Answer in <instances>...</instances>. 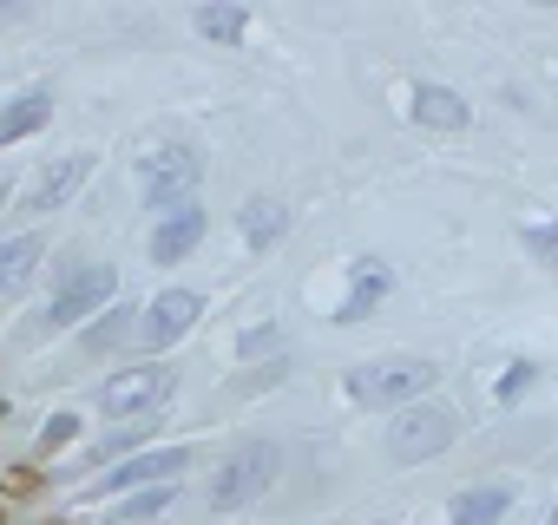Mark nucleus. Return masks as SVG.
I'll return each instance as SVG.
<instances>
[{
  "label": "nucleus",
  "instance_id": "1",
  "mask_svg": "<svg viewBox=\"0 0 558 525\" xmlns=\"http://www.w3.org/2000/svg\"><path fill=\"white\" fill-rule=\"evenodd\" d=\"M440 381V368L427 362V355H375V362H362V368H349V401H362V407H414V401H427V388Z\"/></svg>",
  "mask_w": 558,
  "mask_h": 525
},
{
  "label": "nucleus",
  "instance_id": "2",
  "mask_svg": "<svg viewBox=\"0 0 558 525\" xmlns=\"http://www.w3.org/2000/svg\"><path fill=\"white\" fill-rule=\"evenodd\" d=\"M276 473H283V447H276V440H243V447H230V453L217 460V473H210V512L256 505V499L276 486Z\"/></svg>",
  "mask_w": 558,
  "mask_h": 525
},
{
  "label": "nucleus",
  "instance_id": "3",
  "mask_svg": "<svg viewBox=\"0 0 558 525\" xmlns=\"http://www.w3.org/2000/svg\"><path fill=\"white\" fill-rule=\"evenodd\" d=\"M112 296H119V270H112V262H80V270L60 277L53 303L34 316V335H60V329H73L86 316H106Z\"/></svg>",
  "mask_w": 558,
  "mask_h": 525
},
{
  "label": "nucleus",
  "instance_id": "4",
  "mask_svg": "<svg viewBox=\"0 0 558 525\" xmlns=\"http://www.w3.org/2000/svg\"><path fill=\"white\" fill-rule=\"evenodd\" d=\"M204 184V158H197V145H184V138H171V145H158L145 164H138V197H145V210H184L191 204V191Z\"/></svg>",
  "mask_w": 558,
  "mask_h": 525
},
{
  "label": "nucleus",
  "instance_id": "5",
  "mask_svg": "<svg viewBox=\"0 0 558 525\" xmlns=\"http://www.w3.org/2000/svg\"><path fill=\"white\" fill-rule=\"evenodd\" d=\"M171 394H178V368H171V362H138V368H125V375H106L93 401H99V414H112V420H138V414H158Z\"/></svg>",
  "mask_w": 558,
  "mask_h": 525
},
{
  "label": "nucleus",
  "instance_id": "6",
  "mask_svg": "<svg viewBox=\"0 0 558 525\" xmlns=\"http://www.w3.org/2000/svg\"><path fill=\"white\" fill-rule=\"evenodd\" d=\"M453 440H460V420H453L440 401H414V407H401L395 427H388V460L421 466V460H440Z\"/></svg>",
  "mask_w": 558,
  "mask_h": 525
},
{
  "label": "nucleus",
  "instance_id": "7",
  "mask_svg": "<svg viewBox=\"0 0 558 525\" xmlns=\"http://www.w3.org/2000/svg\"><path fill=\"white\" fill-rule=\"evenodd\" d=\"M197 316H204V296H197V290H158V296L138 309V329H132V335L165 362V349L184 342V335L197 329Z\"/></svg>",
  "mask_w": 558,
  "mask_h": 525
},
{
  "label": "nucleus",
  "instance_id": "8",
  "mask_svg": "<svg viewBox=\"0 0 558 525\" xmlns=\"http://www.w3.org/2000/svg\"><path fill=\"white\" fill-rule=\"evenodd\" d=\"M93 151H66L60 164H40V178L21 191V217H53V210H66L80 191H86V178H93Z\"/></svg>",
  "mask_w": 558,
  "mask_h": 525
},
{
  "label": "nucleus",
  "instance_id": "9",
  "mask_svg": "<svg viewBox=\"0 0 558 525\" xmlns=\"http://www.w3.org/2000/svg\"><path fill=\"white\" fill-rule=\"evenodd\" d=\"M204 230H210V210L204 204H184V210H165L158 223H151V262H158V270H171V262H184L197 243H204Z\"/></svg>",
  "mask_w": 558,
  "mask_h": 525
},
{
  "label": "nucleus",
  "instance_id": "10",
  "mask_svg": "<svg viewBox=\"0 0 558 525\" xmlns=\"http://www.w3.org/2000/svg\"><path fill=\"white\" fill-rule=\"evenodd\" d=\"M184 466H191V447H158V453L119 460V466L106 473V492H151V486H171Z\"/></svg>",
  "mask_w": 558,
  "mask_h": 525
},
{
  "label": "nucleus",
  "instance_id": "11",
  "mask_svg": "<svg viewBox=\"0 0 558 525\" xmlns=\"http://www.w3.org/2000/svg\"><path fill=\"white\" fill-rule=\"evenodd\" d=\"M408 119L427 125V132H466V125H473V106H466L453 86H414Z\"/></svg>",
  "mask_w": 558,
  "mask_h": 525
},
{
  "label": "nucleus",
  "instance_id": "12",
  "mask_svg": "<svg viewBox=\"0 0 558 525\" xmlns=\"http://www.w3.org/2000/svg\"><path fill=\"white\" fill-rule=\"evenodd\" d=\"M47 262V236L40 230H21V236H8L0 243V303L8 296H21L27 283H34V270Z\"/></svg>",
  "mask_w": 558,
  "mask_h": 525
},
{
  "label": "nucleus",
  "instance_id": "13",
  "mask_svg": "<svg viewBox=\"0 0 558 525\" xmlns=\"http://www.w3.org/2000/svg\"><path fill=\"white\" fill-rule=\"evenodd\" d=\"M47 119H53V86H27V93H14L8 106H0V145L34 138Z\"/></svg>",
  "mask_w": 558,
  "mask_h": 525
},
{
  "label": "nucleus",
  "instance_id": "14",
  "mask_svg": "<svg viewBox=\"0 0 558 525\" xmlns=\"http://www.w3.org/2000/svg\"><path fill=\"white\" fill-rule=\"evenodd\" d=\"M236 230H243L250 249H276V243L290 236V204H283V197H250V204L236 210Z\"/></svg>",
  "mask_w": 558,
  "mask_h": 525
},
{
  "label": "nucleus",
  "instance_id": "15",
  "mask_svg": "<svg viewBox=\"0 0 558 525\" xmlns=\"http://www.w3.org/2000/svg\"><path fill=\"white\" fill-rule=\"evenodd\" d=\"M506 512H512V492L506 486H473V492H460L447 505V525H499Z\"/></svg>",
  "mask_w": 558,
  "mask_h": 525
},
{
  "label": "nucleus",
  "instance_id": "16",
  "mask_svg": "<svg viewBox=\"0 0 558 525\" xmlns=\"http://www.w3.org/2000/svg\"><path fill=\"white\" fill-rule=\"evenodd\" d=\"M381 296H388V270H381V262H355V290L342 296V309H336V329L362 322V316H368Z\"/></svg>",
  "mask_w": 558,
  "mask_h": 525
},
{
  "label": "nucleus",
  "instance_id": "17",
  "mask_svg": "<svg viewBox=\"0 0 558 525\" xmlns=\"http://www.w3.org/2000/svg\"><path fill=\"white\" fill-rule=\"evenodd\" d=\"M191 27H197L204 40H243V34H250V8H236V0H223V8H197Z\"/></svg>",
  "mask_w": 558,
  "mask_h": 525
},
{
  "label": "nucleus",
  "instance_id": "18",
  "mask_svg": "<svg viewBox=\"0 0 558 525\" xmlns=\"http://www.w3.org/2000/svg\"><path fill=\"white\" fill-rule=\"evenodd\" d=\"M519 236H525V249H532V256L545 262V270H558V223H551V217H538V223H525Z\"/></svg>",
  "mask_w": 558,
  "mask_h": 525
},
{
  "label": "nucleus",
  "instance_id": "19",
  "mask_svg": "<svg viewBox=\"0 0 558 525\" xmlns=\"http://www.w3.org/2000/svg\"><path fill=\"white\" fill-rule=\"evenodd\" d=\"M178 505V486H151V492H132V505H125V525L132 518H158V512H171Z\"/></svg>",
  "mask_w": 558,
  "mask_h": 525
},
{
  "label": "nucleus",
  "instance_id": "20",
  "mask_svg": "<svg viewBox=\"0 0 558 525\" xmlns=\"http://www.w3.org/2000/svg\"><path fill=\"white\" fill-rule=\"evenodd\" d=\"M125 322H132V316H125V309H106V316H99V329H93V335H86V349H93V355H99V349H112V342H119V335H125Z\"/></svg>",
  "mask_w": 558,
  "mask_h": 525
},
{
  "label": "nucleus",
  "instance_id": "21",
  "mask_svg": "<svg viewBox=\"0 0 558 525\" xmlns=\"http://www.w3.org/2000/svg\"><path fill=\"white\" fill-rule=\"evenodd\" d=\"M532 375H538V368H532V362H512V368H506V375H499V388H493V394H499V401H519V394H525V388H532Z\"/></svg>",
  "mask_w": 558,
  "mask_h": 525
},
{
  "label": "nucleus",
  "instance_id": "22",
  "mask_svg": "<svg viewBox=\"0 0 558 525\" xmlns=\"http://www.w3.org/2000/svg\"><path fill=\"white\" fill-rule=\"evenodd\" d=\"M73 434H80V420H73V414H53V420H47V434H40V453H60Z\"/></svg>",
  "mask_w": 558,
  "mask_h": 525
},
{
  "label": "nucleus",
  "instance_id": "23",
  "mask_svg": "<svg viewBox=\"0 0 558 525\" xmlns=\"http://www.w3.org/2000/svg\"><path fill=\"white\" fill-rule=\"evenodd\" d=\"M132 440H145V427H119V434L99 447V460H112V453H119V447H132Z\"/></svg>",
  "mask_w": 558,
  "mask_h": 525
},
{
  "label": "nucleus",
  "instance_id": "24",
  "mask_svg": "<svg viewBox=\"0 0 558 525\" xmlns=\"http://www.w3.org/2000/svg\"><path fill=\"white\" fill-rule=\"evenodd\" d=\"M269 342H276V329H250V335H243V355H256V349H269Z\"/></svg>",
  "mask_w": 558,
  "mask_h": 525
},
{
  "label": "nucleus",
  "instance_id": "25",
  "mask_svg": "<svg viewBox=\"0 0 558 525\" xmlns=\"http://www.w3.org/2000/svg\"><path fill=\"white\" fill-rule=\"evenodd\" d=\"M545 525H558V505H551V518H545Z\"/></svg>",
  "mask_w": 558,
  "mask_h": 525
},
{
  "label": "nucleus",
  "instance_id": "26",
  "mask_svg": "<svg viewBox=\"0 0 558 525\" xmlns=\"http://www.w3.org/2000/svg\"><path fill=\"white\" fill-rule=\"evenodd\" d=\"M0 197H8V191H0Z\"/></svg>",
  "mask_w": 558,
  "mask_h": 525
}]
</instances>
